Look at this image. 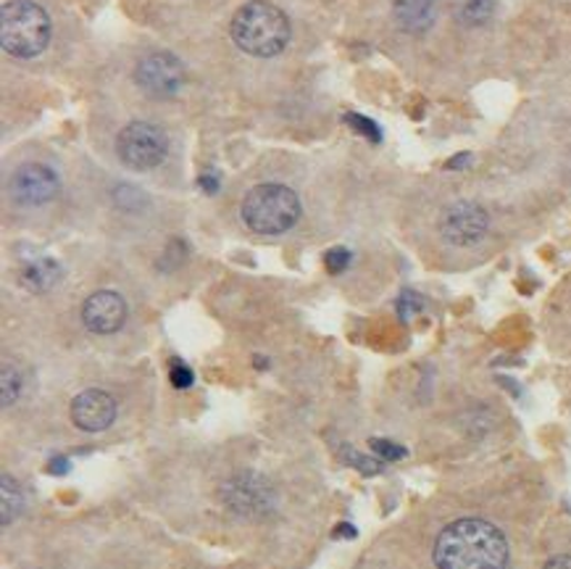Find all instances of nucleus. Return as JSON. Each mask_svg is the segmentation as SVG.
Segmentation results:
<instances>
[{"label":"nucleus","instance_id":"nucleus-3","mask_svg":"<svg viewBox=\"0 0 571 569\" xmlns=\"http://www.w3.org/2000/svg\"><path fill=\"white\" fill-rule=\"evenodd\" d=\"M51 42V19L34 0H11L0 9V46L13 59H34Z\"/></svg>","mask_w":571,"mask_h":569},{"label":"nucleus","instance_id":"nucleus-10","mask_svg":"<svg viewBox=\"0 0 571 569\" xmlns=\"http://www.w3.org/2000/svg\"><path fill=\"white\" fill-rule=\"evenodd\" d=\"M82 319L84 327L96 336H111L117 332L127 319V303L124 298L113 290H98L92 293L82 306Z\"/></svg>","mask_w":571,"mask_h":569},{"label":"nucleus","instance_id":"nucleus-16","mask_svg":"<svg viewBox=\"0 0 571 569\" xmlns=\"http://www.w3.org/2000/svg\"><path fill=\"white\" fill-rule=\"evenodd\" d=\"M21 390H24V375L13 361H3V372H0V403L13 407L19 401Z\"/></svg>","mask_w":571,"mask_h":569},{"label":"nucleus","instance_id":"nucleus-8","mask_svg":"<svg viewBox=\"0 0 571 569\" xmlns=\"http://www.w3.org/2000/svg\"><path fill=\"white\" fill-rule=\"evenodd\" d=\"M140 90L153 98H171L180 92L184 84V67L180 59L171 53H151L138 63L134 71Z\"/></svg>","mask_w":571,"mask_h":569},{"label":"nucleus","instance_id":"nucleus-22","mask_svg":"<svg viewBox=\"0 0 571 569\" xmlns=\"http://www.w3.org/2000/svg\"><path fill=\"white\" fill-rule=\"evenodd\" d=\"M348 119H351V124L355 127V130H359V132H363V134H369V138L371 140H380V130H377V127L374 124H371V119H361V117H348Z\"/></svg>","mask_w":571,"mask_h":569},{"label":"nucleus","instance_id":"nucleus-23","mask_svg":"<svg viewBox=\"0 0 571 569\" xmlns=\"http://www.w3.org/2000/svg\"><path fill=\"white\" fill-rule=\"evenodd\" d=\"M46 469L51 475H67L69 472V459L67 457H53L51 461H48Z\"/></svg>","mask_w":571,"mask_h":569},{"label":"nucleus","instance_id":"nucleus-11","mask_svg":"<svg viewBox=\"0 0 571 569\" xmlns=\"http://www.w3.org/2000/svg\"><path fill=\"white\" fill-rule=\"evenodd\" d=\"M117 419V401L106 390H82L71 401V422L84 432H101Z\"/></svg>","mask_w":571,"mask_h":569},{"label":"nucleus","instance_id":"nucleus-15","mask_svg":"<svg viewBox=\"0 0 571 569\" xmlns=\"http://www.w3.org/2000/svg\"><path fill=\"white\" fill-rule=\"evenodd\" d=\"M495 13V0H459L455 3V19L463 27H484Z\"/></svg>","mask_w":571,"mask_h":569},{"label":"nucleus","instance_id":"nucleus-17","mask_svg":"<svg viewBox=\"0 0 571 569\" xmlns=\"http://www.w3.org/2000/svg\"><path fill=\"white\" fill-rule=\"evenodd\" d=\"M342 459H345V465L359 469L361 475H380L384 469V461L371 459V457H361V453H355L353 448H342Z\"/></svg>","mask_w":571,"mask_h":569},{"label":"nucleus","instance_id":"nucleus-25","mask_svg":"<svg viewBox=\"0 0 571 569\" xmlns=\"http://www.w3.org/2000/svg\"><path fill=\"white\" fill-rule=\"evenodd\" d=\"M201 184H203L206 190H209V193H213V190H219V182L211 180V177H201Z\"/></svg>","mask_w":571,"mask_h":569},{"label":"nucleus","instance_id":"nucleus-13","mask_svg":"<svg viewBox=\"0 0 571 569\" xmlns=\"http://www.w3.org/2000/svg\"><path fill=\"white\" fill-rule=\"evenodd\" d=\"M59 280H61V267L56 264L53 259L30 261V264L24 267V272H21V282H24L30 290H34V293H46V290H51Z\"/></svg>","mask_w":571,"mask_h":569},{"label":"nucleus","instance_id":"nucleus-9","mask_svg":"<svg viewBox=\"0 0 571 569\" xmlns=\"http://www.w3.org/2000/svg\"><path fill=\"white\" fill-rule=\"evenodd\" d=\"M59 174L46 163H24L11 177V196L21 206H46L59 196Z\"/></svg>","mask_w":571,"mask_h":569},{"label":"nucleus","instance_id":"nucleus-1","mask_svg":"<svg viewBox=\"0 0 571 569\" xmlns=\"http://www.w3.org/2000/svg\"><path fill=\"white\" fill-rule=\"evenodd\" d=\"M434 565L438 569H505L509 540L484 519H455L434 540Z\"/></svg>","mask_w":571,"mask_h":569},{"label":"nucleus","instance_id":"nucleus-5","mask_svg":"<svg viewBox=\"0 0 571 569\" xmlns=\"http://www.w3.org/2000/svg\"><path fill=\"white\" fill-rule=\"evenodd\" d=\"M169 140L161 127L153 122H132L119 132L117 138V153L124 167L134 169V172H148L156 169L167 159Z\"/></svg>","mask_w":571,"mask_h":569},{"label":"nucleus","instance_id":"nucleus-18","mask_svg":"<svg viewBox=\"0 0 571 569\" xmlns=\"http://www.w3.org/2000/svg\"><path fill=\"white\" fill-rule=\"evenodd\" d=\"M324 264L332 274L345 272L348 264H351V251H345V248H332V251H327L324 256Z\"/></svg>","mask_w":571,"mask_h":569},{"label":"nucleus","instance_id":"nucleus-4","mask_svg":"<svg viewBox=\"0 0 571 569\" xmlns=\"http://www.w3.org/2000/svg\"><path fill=\"white\" fill-rule=\"evenodd\" d=\"M242 219L259 234H282L301 219V201L284 184H259L242 201Z\"/></svg>","mask_w":571,"mask_h":569},{"label":"nucleus","instance_id":"nucleus-14","mask_svg":"<svg viewBox=\"0 0 571 569\" xmlns=\"http://www.w3.org/2000/svg\"><path fill=\"white\" fill-rule=\"evenodd\" d=\"M24 509V493H21V486L11 475H0V525L17 522V517Z\"/></svg>","mask_w":571,"mask_h":569},{"label":"nucleus","instance_id":"nucleus-20","mask_svg":"<svg viewBox=\"0 0 571 569\" xmlns=\"http://www.w3.org/2000/svg\"><path fill=\"white\" fill-rule=\"evenodd\" d=\"M192 380H196V377H192L190 367H184L182 361H174V367H171V386H174V388H190Z\"/></svg>","mask_w":571,"mask_h":569},{"label":"nucleus","instance_id":"nucleus-24","mask_svg":"<svg viewBox=\"0 0 571 569\" xmlns=\"http://www.w3.org/2000/svg\"><path fill=\"white\" fill-rule=\"evenodd\" d=\"M542 569H571V553H561V557H553Z\"/></svg>","mask_w":571,"mask_h":569},{"label":"nucleus","instance_id":"nucleus-6","mask_svg":"<svg viewBox=\"0 0 571 569\" xmlns=\"http://www.w3.org/2000/svg\"><path fill=\"white\" fill-rule=\"evenodd\" d=\"M221 503L238 517L259 519L274 511V490L261 475L240 472L221 486Z\"/></svg>","mask_w":571,"mask_h":569},{"label":"nucleus","instance_id":"nucleus-2","mask_svg":"<svg viewBox=\"0 0 571 569\" xmlns=\"http://www.w3.org/2000/svg\"><path fill=\"white\" fill-rule=\"evenodd\" d=\"M232 40L248 56L271 59V56L282 53L290 42V21L277 6L267 0H253L234 13Z\"/></svg>","mask_w":571,"mask_h":569},{"label":"nucleus","instance_id":"nucleus-19","mask_svg":"<svg viewBox=\"0 0 571 569\" xmlns=\"http://www.w3.org/2000/svg\"><path fill=\"white\" fill-rule=\"evenodd\" d=\"M371 448H374V451L380 453L384 461H398V459L405 457V448L398 446V443H392V440L374 438V440H371Z\"/></svg>","mask_w":571,"mask_h":569},{"label":"nucleus","instance_id":"nucleus-21","mask_svg":"<svg viewBox=\"0 0 571 569\" xmlns=\"http://www.w3.org/2000/svg\"><path fill=\"white\" fill-rule=\"evenodd\" d=\"M421 309V298L417 293H411V290H405L401 296V301H398V311H401V317L409 319L413 311Z\"/></svg>","mask_w":571,"mask_h":569},{"label":"nucleus","instance_id":"nucleus-7","mask_svg":"<svg viewBox=\"0 0 571 569\" xmlns=\"http://www.w3.org/2000/svg\"><path fill=\"white\" fill-rule=\"evenodd\" d=\"M490 230V217L482 206L459 201L453 203L451 209L442 213L440 219V234L451 246L469 248L477 246Z\"/></svg>","mask_w":571,"mask_h":569},{"label":"nucleus","instance_id":"nucleus-12","mask_svg":"<svg viewBox=\"0 0 571 569\" xmlns=\"http://www.w3.org/2000/svg\"><path fill=\"white\" fill-rule=\"evenodd\" d=\"M392 17L403 32L424 34L438 19V3L434 0H395Z\"/></svg>","mask_w":571,"mask_h":569}]
</instances>
